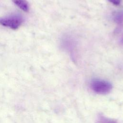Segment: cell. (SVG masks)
Here are the masks:
<instances>
[{"mask_svg": "<svg viewBox=\"0 0 123 123\" xmlns=\"http://www.w3.org/2000/svg\"><path fill=\"white\" fill-rule=\"evenodd\" d=\"M97 123H117L115 121L108 118L103 115H99L97 120Z\"/></svg>", "mask_w": 123, "mask_h": 123, "instance_id": "cell-4", "label": "cell"}, {"mask_svg": "<svg viewBox=\"0 0 123 123\" xmlns=\"http://www.w3.org/2000/svg\"><path fill=\"white\" fill-rule=\"evenodd\" d=\"M90 86L94 92L102 95L109 93L112 88V85L109 82L100 79H93L91 82Z\"/></svg>", "mask_w": 123, "mask_h": 123, "instance_id": "cell-1", "label": "cell"}, {"mask_svg": "<svg viewBox=\"0 0 123 123\" xmlns=\"http://www.w3.org/2000/svg\"><path fill=\"white\" fill-rule=\"evenodd\" d=\"M108 0L115 5H119L121 2V0Z\"/></svg>", "mask_w": 123, "mask_h": 123, "instance_id": "cell-5", "label": "cell"}, {"mask_svg": "<svg viewBox=\"0 0 123 123\" xmlns=\"http://www.w3.org/2000/svg\"><path fill=\"white\" fill-rule=\"evenodd\" d=\"M12 1L23 11L25 12H27L29 11V4L26 0H12Z\"/></svg>", "mask_w": 123, "mask_h": 123, "instance_id": "cell-3", "label": "cell"}, {"mask_svg": "<svg viewBox=\"0 0 123 123\" xmlns=\"http://www.w3.org/2000/svg\"><path fill=\"white\" fill-rule=\"evenodd\" d=\"M23 22V17L19 14H12L0 18V25L13 29L18 28Z\"/></svg>", "mask_w": 123, "mask_h": 123, "instance_id": "cell-2", "label": "cell"}]
</instances>
